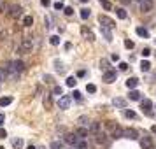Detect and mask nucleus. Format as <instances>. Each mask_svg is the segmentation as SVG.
<instances>
[{"label":"nucleus","instance_id":"nucleus-35","mask_svg":"<svg viewBox=\"0 0 156 149\" xmlns=\"http://www.w3.org/2000/svg\"><path fill=\"white\" fill-rule=\"evenodd\" d=\"M133 46H135V44H133V40H130V39L125 40V48L126 49H133Z\"/></svg>","mask_w":156,"mask_h":149},{"label":"nucleus","instance_id":"nucleus-41","mask_svg":"<svg viewBox=\"0 0 156 149\" xmlns=\"http://www.w3.org/2000/svg\"><path fill=\"white\" fill-rule=\"evenodd\" d=\"M63 7H65L63 2H54V9H56V11H63Z\"/></svg>","mask_w":156,"mask_h":149},{"label":"nucleus","instance_id":"nucleus-4","mask_svg":"<svg viewBox=\"0 0 156 149\" xmlns=\"http://www.w3.org/2000/svg\"><path fill=\"white\" fill-rule=\"evenodd\" d=\"M32 48H33V44H32V39L30 37L21 40V44H19V51L21 53H28V51H32Z\"/></svg>","mask_w":156,"mask_h":149},{"label":"nucleus","instance_id":"nucleus-15","mask_svg":"<svg viewBox=\"0 0 156 149\" xmlns=\"http://www.w3.org/2000/svg\"><path fill=\"white\" fill-rule=\"evenodd\" d=\"M88 133H90V132H88L86 126H82V128H77V132H76V135H77L79 139H86V137H88Z\"/></svg>","mask_w":156,"mask_h":149},{"label":"nucleus","instance_id":"nucleus-55","mask_svg":"<svg viewBox=\"0 0 156 149\" xmlns=\"http://www.w3.org/2000/svg\"><path fill=\"white\" fill-rule=\"evenodd\" d=\"M28 149H35V146H28Z\"/></svg>","mask_w":156,"mask_h":149},{"label":"nucleus","instance_id":"nucleus-33","mask_svg":"<svg viewBox=\"0 0 156 149\" xmlns=\"http://www.w3.org/2000/svg\"><path fill=\"white\" fill-rule=\"evenodd\" d=\"M100 69H102L104 72H109V70H110V69H109V63H107L105 60H102V61H100Z\"/></svg>","mask_w":156,"mask_h":149},{"label":"nucleus","instance_id":"nucleus-20","mask_svg":"<svg viewBox=\"0 0 156 149\" xmlns=\"http://www.w3.org/2000/svg\"><path fill=\"white\" fill-rule=\"evenodd\" d=\"M128 97H130V100H135V102L140 100V93H139L137 90H130V95H128Z\"/></svg>","mask_w":156,"mask_h":149},{"label":"nucleus","instance_id":"nucleus-59","mask_svg":"<svg viewBox=\"0 0 156 149\" xmlns=\"http://www.w3.org/2000/svg\"><path fill=\"white\" fill-rule=\"evenodd\" d=\"M60 2H61V0H60Z\"/></svg>","mask_w":156,"mask_h":149},{"label":"nucleus","instance_id":"nucleus-60","mask_svg":"<svg viewBox=\"0 0 156 149\" xmlns=\"http://www.w3.org/2000/svg\"><path fill=\"white\" fill-rule=\"evenodd\" d=\"M154 54H156V53H154Z\"/></svg>","mask_w":156,"mask_h":149},{"label":"nucleus","instance_id":"nucleus-37","mask_svg":"<svg viewBox=\"0 0 156 149\" xmlns=\"http://www.w3.org/2000/svg\"><path fill=\"white\" fill-rule=\"evenodd\" d=\"M125 116H126V118H131V119H135V118H137L135 112H133V111H128V109L125 111Z\"/></svg>","mask_w":156,"mask_h":149},{"label":"nucleus","instance_id":"nucleus-24","mask_svg":"<svg viewBox=\"0 0 156 149\" xmlns=\"http://www.w3.org/2000/svg\"><path fill=\"white\" fill-rule=\"evenodd\" d=\"M12 147L14 149H21L23 147V139H14L12 140Z\"/></svg>","mask_w":156,"mask_h":149},{"label":"nucleus","instance_id":"nucleus-57","mask_svg":"<svg viewBox=\"0 0 156 149\" xmlns=\"http://www.w3.org/2000/svg\"><path fill=\"white\" fill-rule=\"evenodd\" d=\"M0 149H5V147H2V146H0Z\"/></svg>","mask_w":156,"mask_h":149},{"label":"nucleus","instance_id":"nucleus-16","mask_svg":"<svg viewBox=\"0 0 156 149\" xmlns=\"http://www.w3.org/2000/svg\"><path fill=\"white\" fill-rule=\"evenodd\" d=\"M112 103L116 105V107H119V109H125V107H126V100H125V98H114Z\"/></svg>","mask_w":156,"mask_h":149},{"label":"nucleus","instance_id":"nucleus-45","mask_svg":"<svg viewBox=\"0 0 156 149\" xmlns=\"http://www.w3.org/2000/svg\"><path fill=\"white\" fill-rule=\"evenodd\" d=\"M7 37H9V33H7L5 30H4V32H0V40H5Z\"/></svg>","mask_w":156,"mask_h":149},{"label":"nucleus","instance_id":"nucleus-26","mask_svg":"<svg viewBox=\"0 0 156 149\" xmlns=\"http://www.w3.org/2000/svg\"><path fill=\"white\" fill-rule=\"evenodd\" d=\"M23 25H25V27H32V25H33V18H32V16H25V18H23Z\"/></svg>","mask_w":156,"mask_h":149},{"label":"nucleus","instance_id":"nucleus-12","mask_svg":"<svg viewBox=\"0 0 156 149\" xmlns=\"http://www.w3.org/2000/svg\"><path fill=\"white\" fill-rule=\"evenodd\" d=\"M65 142H67V144H70V146H77L79 137H77L76 133H69V135H65Z\"/></svg>","mask_w":156,"mask_h":149},{"label":"nucleus","instance_id":"nucleus-5","mask_svg":"<svg viewBox=\"0 0 156 149\" xmlns=\"http://www.w3.org/2000/svg\"><path fill=\"white\" fill-rule=\"evenodd\" d=\"M151 107H153V102L149 100V98H144L142 102H140V109L147 114V116H153V111H151Z\"/></svg>","mask_w":156,"mask_h":149},{"label":"nucleus","instance_id":"nucleus-54","mask_svg":"<svg viewBox=\"0 0 156 149\" xmlns=\"http://www.w3.org/2000/svg\"><path fill=\"white\" fill-rule=\"evenodd\" d=\"M151 132H153V133H156V126H151Z\"/></svg>","mask_w":156,"mask_h":149},{"label":"nucleus","instance_id":"nucleus-21","mask_svg":"<svg viewBox=\"0 0 156 149\" xmlns=\"http://www.w3.org/2000/svg\"><path fill=\"white\" fill-rule=\"evenodd\" d=\"M9 9H11V4L9 2L0 4V12H2V14H9Z\"/></svg>","mask_w":156,"mask_h":149},{"label":"nucleus","instance_id":"nucleus-10","mask_svg":"<svg viewBox=\"0 0 156 149\" xmlns=\"http://www.w3.org/2000/svg\"><path fill=\"white\" fill-rule=\"evenodd\" d=\"M42 103H44V107L49 111V109L53 107V95H51V93H46V95H44V98H42Z\"/></svg>","mask_w":156,"mask_h":149},{"label":"nucleus","instance_id":"nucleus-58","mask_svg":"<svg viewBox=\"0 0 156 149\" xmlns=\"http://www.w3.org/2000/svg\"><path fill=\"white\" fill-rule=\"evenodd\" d=\"M139 2H144V0H139Z\"/></svg>","mask_w":156,"mask_h":149},{"label":"nucleus","instance_id":"nucleus-38","mask_svg":"<svg viewBox=\"0 0 156 149\" xmlns=\"http://www.w3.org/2000/svg\"><path fill=\"white\" fill-rule=\"evenodd\" d=\"M7 76H9V74H7L2 67H0V81H5V79H7Z\"/></svg>","mask_w":156,"mask_h":149},{"label":"nucleus","instance_id":"nucleus-36","mask_svg":"<svg viewBox=\"0 0 156 149\" xmlns=\"http://www.w3.org/2000/svg\"><path fill=\"white\" fill-rule=\"evenodd\" d=\"M61 147H63V144H61V142H58V140L51 142V149H61Z\"/></svg>","mask_w":156,"mask_h":149},{"label":"nucleus","instance_id":"nucleus-53","mask_svg":"<svg viewBox=\"0 0 156 149\" xmlns=\"http://www.w3.org/2000/svg\"><path fill=\"white\" fill-rule=\"evenodd\" d=\"M84 74H86L84 70H79V72H77V76H79V77H84Z\"/></svg>","mask_w":156,"mask_h":149},{"label":"nucleus","instance_id":"nucleus-49","mask_svg":"<svg viewBox=\"0 0 156 149\" xmlns=\"http://www.w3.org/2000/svg\"><path fill=\"white\" fill-rule=\"evenodd\" d=\"M65 49H67V51L72 49V44H70V42H65Z\"/></svg>","mask_w":156,"mask_h":149},{"label":"nucleus","instance_id":"nucleus-11","mask_svg":"<svg viewBox=\"0 0 156 149\" xmlns=\"http://www.w3.org/2000/svg\"><path fill=\"white\" fill-rule=\"evenodd\" d=\"M58 105H60V109H69V105H70V97H67V95L60 97Z\"/></svg>","mask_w":156,"mask_h":149},{"label":"nucleus","instance_id":"nucleus-3","mask_svg":"<svg viewBox=\"0 0 156 149\" xmlns=\"http://www.w3.org/2000/svg\"><path fill=\"white\" fill-rule=\"evenodd\" d=\"M121 139H130V140H137L139 139V132L135 128H123V137Z\"/></svg>","mask_w":156,"mask_h":149},{"label":"nucleus","instance_id":"nucleus-48","mask_svg":"<svg viewBox=\"0 0 156 149\" xmlns=\"http://www.w3.org/2000/svg\"><path fill=\"white\" fill-rule=\"evenodd\" d=\"M7 137V132L5 130H0V139H5Z\"/></svg>","mask_w":156,"mask_h":149},{"label":"nucleus","instance_id":"nucleus-22","mask_svg":"<svg viewBox=\"0 0 156 149\" xmlns=\"http://www.w3.org/2000/svg\"><path fill=\"white\" fill-rule=\"evenodd\" d=\"M97 142H98V144H107V135L102 133V132L97 133Z\"/></svg>","mask_w":156,"mask_h":149},{"label":"nucleus","instance_id":"nucleus-18","mask_svg":"<svg viewBox=\"0 0 156 149\" xmlns=\"http://www.w3.org/2000/svg\"><path fill=\"white\" fill-rule=\"evenodd\" d=\"M100 32H102V35L105 37V40H112V33H110V30L109 28H104V27H100Z\"/></svg>","mask_w":156,"mask_h":149},{"label":"nucleus","instance_id":"nucleus-19","mask_svg":"<svg viewBox=\"0 0 156 149\" xmlns=\"http://www.w3.org/2000/svg\"><path fill=\"white\" fill-rule=\"evenodd\" d=\"M88 132H93V133H100V123H91L88 126Z\"/></svg>","mask_w":156,"mask_h":149},{"label":"nucleus","instance_id":"nucleus-42","mask_svg":"<svg viewBox=\"0 0 156 149\" xmlns=\"http://www.w3.org/2000/svg\"><path fill=\"white\" fill-rule=\"evenodd\" d=\"M63 12H65L67 16H72V12H74V9H72V7H63Z\"/></svg>","mask_w":156,"mask_h":149},{"label":"nucleus","instance_id":"nucleus-46","mask_svg":"<svg viewBox=\"0 0 156 149\" xmlns=\"http://www.w3.org/2000/svg\"><path fill=\"white\" fill-rule=\"evenodd\" d=\"M126 69H128V63L121 61V63H119V70H126Z\"/></svg>","mask_w":156,"mask_h":149},{"label":"nucleus","instance_id":"nucleus-28","mask_svg":"<svg viewBox=\"0 0 156 149\" xmlns=\"http://www.w3.org/2000/svg\"><path fill=\"white\" fill-rule=\"evenodd\" d=\"M116 14H118V18H119V19H126V16H128V14H126V11H125V9H121V7H119V9H116Z\"/></svg>","mask_w":156,"mask_h":149},{"label":"nucleus","instance_id":"nucleus-51","mask_svg":"<svg viewBox=\"0 0 156 149\" xmlns=\"http://www.w3.org/2000/svg\"><path fill=\"white\" fill-rule=\"evenodd\" d=\"M40 4H42V5H49L51 2H49V0H40Z\"/></svg>","mask_w":156,"mask_h":149},{"label":"nucleus","instance_id":"nucleus-8","mask_svg":"<svg viewBox=\"0 0 156 149\" xmlns=\"http://www.w3.org/2000/svg\"><path fill=\"white\" fill-rule=\"evenodd\" d=\"M153 7H154L153 0H144V2H140V11H142V12H151Z\"/></svg>","mask_w":156,"mask_h":149},{"label":"nucleus","instance_id":"nucleus-7","mask_svg":"<svg viewBox=\"0 0 156 149\" xmlns=\"http://www.w3.org/2000/svg\"><path fill=\"white\" fill-rule=\"evenodd\" d=\"M104 81L107 84H112L116 81V70H109V72H104Z\"/></svg>","mask_w":156,"mask_h":149},{"label":"nucleus","instance_id":"nucleus-56","mask_svg":"<svg viewBox=\"0 0 156 149\" xmlns=\"http://www.w3.org/2000/svg\"><path fill=\"white\" fill-rule=\"evenodd\" d=\"M79 2H82V4H84V2H88V0H79Z\"/></svg>","mask_w":156,"mask_h":149},{"label":"nucleus","instance_id":"nucleus-27","mask_svg":"<svg viewBox=\"0 0 156 149\" xmlns=\"http://www.w3.org/2000/svg\"><path fill=\"white\" fill-rule=\"evenodd\" d=\"M140 69H142V72H147V70L151 69V63H149L147 60H142V63H140Z\"/></svg>","mask_w":156,"mask_h":149},{"label":"nucleus","instance_id":"nucleus-14","mask_svg":"<svg viewBox=\"0 0 156 149\" xmlns=\"http://www.w3.org/2000/svg\"><path fill=\"white\" fill-rule=\"evenodd\" d=\"M121 137H123V128L116 125L112 128V139H121Z\"/></svg>","mask_w":156,"mask_h":149},{"label":"nucleus","instance_id":"nucleus-34","mask_svg":"<svg viewBox=\"0 0 156 149\" xmlns=\"http://www.w3.org/2000/svg\"><path fill=\"white\" fill-rule=\"evenodd\" d=\"M76 82H77V81H76V77H74V76H70L69 79H67V86H70V88H72V86H76Z\"/></svg>","mask_w":156,"mask_h":149},{"label":"nucleus","instance_id":"nucleus-52","mask_svg":"<svg viewBox=\"0 0 156 149\" xmlns=\"http://www.w3.org/2000/svg\"><path fill=\"white\" fill-rule=\"evenodd\" d=\"M110 58H112V61H119V56H118V54H112Z\"/></svg>","mask_w":156,"mask_h":149},{"label":"nucleus","instance_id":"nucleus-50","mask_svg":"<svg viewBox=\"0 0 156 149\" xmlns=\"http://www.w3.org/2000/svg\"><path fill=\"white\" fill-rule=\"evenodd\" d=\"M4 121H5V116H4L2 112H0V125H4Z\"/></svg>","mask_w":156,"mask_h":149},{"label":"nucleus","instance_id":"nucleus-30","mask_svg":"<svg viewBox=\"0 0 156 149\" xmlns=\"http://www.w3.org/2000/svg\"><path fill=\"white\" fill-rule=\"evenodd\" d=\"M90 14H91L90 9H81V18H82V19H88V18H90Z\"/></svg>","mask_w":156,"mask_h":149},{"label":"nucleus","instance_id":"nucleus-43","mask_svg":"<svg viewBox=\"0 0 156 149\" xmlns=\"http://www.w3.org/2000/svg\"><path fill=\"white\" fill-rule=\"evenodd\" d=\"M149 54H151V49H149V48H144V49H142V56H146V58H147Z\"/></svg>","mask_w":156,"mask_h":149},{"label":"nucleus","instance_id":"nucleus-2","mask_svg":"<svg viewBox=\"0 0 156 149\" xmlns=\"http://www.w3.org/2000/svg\"><path fill=\"white\" fill-rule=\"evenodd\" d=\"M98 23H100V27H104V28H109V30L116 27V23H114V21L110 19L109 16H104V14H100V16H98Z\"/></svg>","mask_w":156,"mask_h":149},{"label":"nucleus","instance_id":"nucleus-40","mask_svg":"<svg viewBox=\"0 0 156 149\" xmlns=\"http://www.w3.org/2000/svg\"><path fill=\"white\" fill-rule=\"evenodd\" d=\"M86 90H88V93H95L97 91V86H95V84H88Z\"/></svg>","mask_w":156,"mask_h":149},{"label":"nucleus","instance_id":"nucleus-25","mask_svg":"<svg viewBox=\"0 0 156 149\" xmlns=\"http://www.w3.org/2000/svg\"><path fill=\"white\" fill-rule=\"evenodd\" d=\"M98 2L102 4V7H104L105 11H110V9H112V4H110L109 0H98Z\"/></svg>","mask_w":156,"mask_h":149},{"label":"nucleus","instance_id":"nucleus-29","mask_svg":"<svg viewBox=\"0 0 156 149\" xmlns=\"http://www.w3.org/2000/svg\"><path fill=\"white\" fill-rule=\"evenodd\" d=\"M51 95H56V97H63V90H61V86H54L53 88V93Z\"/></svg>","mask_w":156,"mask_h":149},{"label":"nucleus","instance_id":"nucleus-31","mask_svg":"<svg viewBox=\"0 0 156 149\" xmlns=\"http://www.w3.org/2000/svg\"><path fill=\"white\" fill-rule=\"evenodd\" d=\"M49 42H51L53 46H58L60 44V37L58 35H53V37H49Z\"/></svg>","mask_w":156,"mask_h":149},{"label":"nucleus","instance_id":"nucleus-17","mask_svg":"<svg viewBox=\"0 0 156 149\" xmlns=\"http://www.w3.org/2000/svg\"><path fill=\"white\" fill-rule=\"evenodd\" d=\"M135 32H137V35H139V37H144V39H147V37H149V32H147L144 27H137V28H135Z\"/></svg>","mask_w":156,"mask_h":149},{"label":"nucleus","instance_id":"nucleus-47","mask_svg":"<svg viewBox=\"0 0 156 149\" xmlns=\"http://www.w3.org/2000/svg\"><path fill=\"white\" fill-rule=\"evenodd\" d=\"M44 82H53V77L51 76H44Z\"/></svg>","mask_w":156,"mask_h":149},{"label":"nucleus","instance_id":"nucleus-13","mask_svg":"<svg viewBox=\"0 0 156 149\" xmlns=\"http://www.w3.org/2000/svg\"><path fill=\"white\" fill-rule=\"evenodd\" d=\"M137 84H139V79H137V77H130V79H126V86H128L130 90H135Z\"/></svg>","mask_w":156,"mask_h":149},{"label":"nucleus","instance_id":"nucleus-23","mask_svg":"<svg viewBox=\"0 0 156 149\" xmlns=\"http://www.w3.org/2000/svg\"><path fill=\"white\" fill-rule=\"evenodd\" d=\"M11 102H12L11 97H2V98H0V107H5V105H9Z\"/></svg>","mask_w":156,"mask_h":149},{"label":"nucleus","instance_id":"nucleus-44","mask_svg":"<svg viewBox=\"0 0 156 149\" xmlns=\"http://www.w3.org/2000/svg\"><path fill=\"white\" fill-rule=\"evenodd\" d=\"M72 95H74V98H76V100H81V98H82V95H81V91H77V90H76V91H74Z\"/></svg>","mask_w":156,"mask_h":149},{"label":"nucleus","instance_id":"nucleus-32","mask_svg":"<svg viewBox=\"0 0 156 149\" xmlns=\"http://www.w3.org/2000/svg\"><path fill=\"white\" fill-rule=\"evenodd\" d=\"M54 67H56V70H58V72H65V67H63V63H61V61H58V60L54 61Z\"/></svg>","mask_w":156,"mask_h":149},{"label":"nucleus","instance_id":"nucleus-1","mask_svg":"<svg viewBox=\"0 0 156 149\" xmlns=\"http://www.w3.org/2000/svg\"><path fill=\"white\" fill-rule=\"evenodd\" d=\"M21 14H23V7L19 4H11V9H9L7 16H11L12 19H18V18H21Z\"/></svg>","mask_w":156,"mask_h":149},{"label":"nucleus","instance_id":"nucleus-6","mask_svg":"<svg viewBox=\"0 0 156 149\" xmlns=\"http://www.w3.org/2000/svg\"><path fill=\"white\" fill-rule=\"evenodd\" d=\"M140 147H142V149H154V146H153V140H151V137L144 135V137L140 139Z\"/></svg>","mask_w":156,"mask_h":149},{"label":"nucleus","instance_id":"nucleus-39","mask_svg":"<svg viewBox=\"0 0 156 149\" xmlns=\"http://www.w3.org/2000/svg\"><path fill=\"white\" fill-rule=\"evenodd\" d=\"M79 123L86 125V128H88V126H90V121H88V118H86V116H81V118H79Z\"/></svg>","mask_w":156,"mask_h":149},{"label":"nucleus","instance_id":"nucleus-9","mask_svg":"<svg viewBox=\"0 0 156 149\" xmlns=\"http://www.w3.org/2000/svg\"><path fill=\"white\" fill-rule=\"evenodd\" d=\"M81 35L84 37V39H88V40H95V35H93V32L88 28V27H81Z\"/></svg>","mask_w":156,"mask_h":149}]
</instances>
